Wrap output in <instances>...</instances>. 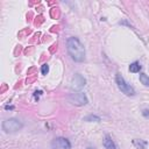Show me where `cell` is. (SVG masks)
I'll list each match as a JSON object with an SVG mask.
<instances>
[{"mask_svg":"<svg viewBox=\"0 0 149 149\" xmlns=\"http://www.w3.org/2000/svg\"><path fill=\"white\" fill-rule=\"evenodd\" d=\"M67 49L70 57L74 62H84L85 59V48L83 43L77 39V37H69L67 41Z\"/></svg>","mask_w":149,"mask_h":149,"instance_id":"1","label":"cell"},{"mask_svg":"<svg viewBox=\"0 0 149 149\" xmlns=\"http://www.w3.org/2000/svg\"><path fill=\"white\" fill-rule=\"evenodd\" d=\"M115 84H117V86H118V89H119L122 93H125L126 96H128V97H134V96L136 94L134 88L125 80V78H123L120 73H117V76H115Z\"/></svg>","mask_w":149,"mask_h":149,"instance_id":"2","label":"cell"},{"mask_svg":"<svg viewBox=\"0 0 149 149\" xmlns=\"http://www.w3.org/2000/svg\"><path fill=\"white\" fill-rule=\"evenodd\" d=\"M23 127L22 122L19 121L18 119H7L6 121L3 122V129L6 132V133H15L18 131H20L21 128Z\"/></svg>","mask_w":149,"mask_h":149,"instance_id":"3","label":"cell"},{"mask_svg":"<svg viewBox=\"0 0 149 149\" xmlns=\"http://www.w3.org/2000/svg\"><path fill=\"white\" fill-rule=\"evenodd\" d=\"M69 103H71L74 106H84L89 103L88 98H86L85 93L83 92H74V93H70L68 97Z\"/></svg>","mask_w":149,"mask_h":149,"instance_id":"4","label":"cell"},{"mask_svg":"<svg viewBox=\"0 0 149 149\" xmlns=\"http://www.w3.org/2000/svg\"><path fill=\"white\" fill-rule=\"evenodd\" d=\"M86 84V79L82 76L80 73H76L73 76L72 80H71V85H70V89L72 91H80Z\"/></svg>","mask_w":149,"mask_h":149,"instance_id":"5","label":"cell"},{"mask_svg":"<svg viewBox=\"0 0 149 149\" xmlns=\"http://www.w3.org/2000/svg\"><path fill=\"white\" fill-rule=\"evenodd\" d=\"M51 149H71V143L65 138H56L51 141Z\"/></svg>","mask_w":149,"mask_h":149,"instance_id":"6","label":"cell"},{"mask_svg":"<svg viewBox=\"0 0 149 149\" xmlns=\"http://www.w3.org/2000/svg\"><path fill=\"white\" fill-rule=\"evenodd\" d=\"M104 147H105L106 149H118V146L115 144V142L113 141V139H112L109 135H106V136H105Z\"/></svg>","mask_w":149,"mask_h":149,"instance_id":"7","label":"cell"},{"mask_svg":"<svg viewBox=\"0 0 149 149\" xmlns=\"http://www.w3.org/2000/svg\"><path fill=\"white\" fill-rule=\"evenodd\" d=\"M84 121H88V122H100L102 121V119H100V117H98V115H93V114H91V115H88V117H85L84 118Z\"/></svg>","mask_w":149,"mask_h":149,"instance_id":"8","label":"cell"},{"mask_svg":"<svg viewBox=\"0 0 149 149\" xmlns=\"http://www.w3.org/2000/svg\"><path fill=\"white\" fill-rule=\"evenodd\" d=\"M133 144L136 147V149H144V147L147 146V141H142V140H133Z\"/></svg>","mask_w":149,"mask_h":149,"instance_id":"9","label":"cell"},{"mask_svg":"<svg viewBox=\"0 0 149 149\" xmlns=\"http://www.w3.org/2000/svg\"><path fill=\"white\" fill-rule=\"evenodd\" d=\"M141 70V65H140V63L139 62H134V63H132L131 65H129V71L131 72H139Z\"/></svg>","mask_w":149,"mask_h":149,"instance_id":"10","label":"cell"},{"mask_svg":"<svg viewBox=\"0 0 149 149\" xmlns=\"http://www.w3.org/2000/svg\"><path fill=\"white\" fill-rule=\"evenodd\" d=\"M140 82H141L144 86L149 88V77L147 76L146 73H140Z\"/></svg>","mask_w":149,"mask_h":149,"instance_id":"11","label":"cell"},{"mask_svg":"<svg viewBox=\"0 0 149 149\" xmlns=\"http://www.w3.org/2000/svg\"><path fill=\"white\" fill-rule=\"evenodd\" d=\"M41 72H42V74H47V73L49 72V67H48V64H43V65H42Z\"/></svg>","mask_w":149,"mask_h":149,"instance_id":"12","label":"cell"},{"mask_svg":"<svg viewBox=\"0 0 149 149\" xmlns=\"http://www.w3.org/2000/svg\"><path fill=\"white\" fill-rule=\"evenodd\" d=\"M142 115H143L144 118H148V117H149V109H143V111H142Z\"/></svg>","mask_w":149,"mask_h":149,"instance_id":"13","label":"cell"},{"mask_svg":"<svg viewBox=\"0 0 149 149\" xmlns=\"http://www.w3.org/2000/svg\"><path fill=\"white\" fill-rule=\"evenodd\" d=\"M88 149H94V148H92V147H89V148H88Z\"/></svg>","mask_w":149,"mask_h":149,"instance_id":"14","label":"cell"}]
</instances>
